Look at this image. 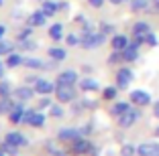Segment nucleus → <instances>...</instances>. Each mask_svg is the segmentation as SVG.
Segmentation results:
<instances>
[{"instance_id": "nucleus-35", "label": "nucleus", "mask_w": 159, "mask_h": 156, "mask_svg": "<svg viewBox=\"0 0 159 156\" xmlns=\"http://www.w3.org/2000/svg\"><path fill=\"white\" fill-rule=\"evenodd\" d=\"M39 108H49V99H47V97H43V99L39 101Z\"/></svg>"}, {"instance_id": "nucleus-7", "label": "nucleus", "mask_w": 159, "mask_h": 156, "mask_svg": "<svg viewBox=\"0 0 159 156\" xmlns=\"http://www.w3.org/2000/svg\"><path fill=\"white\" fill-rule=\"evenodd\" d=\"M133 81V71L131 69H120L118 71V87H126Z\"/></svg>"}, {"instance_id": "nucleus-21", "label": "nucleus", "mask_w": 159, "mask_h": 156, "mask_svg": "<svg viewBox=\"0 0 159 156\" xmlns=\"http://www.w3.org/2000/svg\"><path fill=\"white\" fill-rule=\"evenodd\" d=\"M61 32H63L61 24H53V27L49 28V37H51V39H55V41H59V39H61Z\"/></svg>"}, {"instance_id": "nucleus-36", "label": "nucleus", "mask_w": 159, "mask_h": 156, "mask_svg": "<svg viewBox=\"0 0 159 156\" xmlns=\"http://www.w3.org/2000/svg\"><path fill=\"white\" fill-rule=\"evenodd\" d=\"M147 41H149V45H157V41H155V37L151 35V32L147 35Z\"/></svg>"}, {"instance_id": "nucleus-33", "label": "nucleus", "mask_w": 159, "mask_h": 156, "mask_svg": "<svg viewBox=\"0 0 159 156\" xmlns=\"http://www.w3.org/2000/svg\"><path fill=\"white\" fill-rule=\"evenodd\" d=\"M114 95H116V89H114V87H108L106 91H104V97H106V99H112Z\"/></svg>"}, {"instance_id": "nucleus-4", "label": "nucleus", "mask_w": 159, "mask_h": 156, "mask_svg": "<svg viewBox=\"0 0 159 156\" xmlns=\"http://www.w3.org/2000/svg\"><path fill=\"white\" fill-rule=\"evenodd\" d=\"M139 156H159V144L157 142H145L137 148Z\"/></svg>"}, {"instance_id": "nucleus-24", "label": "nucleus", "mask_w": 159, "mask_h": 156, "mask_svg": "<svg viewBox=\"0 0 159 156\" xmlns=\"http://www.w3.org/2000/svg\"><path fill=\"white\" fill-rule=\"evenodd\" d=\"M129 110V103H125V101H120V103H116V106L112 108V114L114 116H122L125 112Z\"/></svg>"}, {"instance_id": "nucleus-11", "label": "nucleus", "mask_w": 159, "mask_h": 156, "mask_svg": "<svg viewBox=\"0 0 159 156\" xmlns=\"http://www.w3.org/2000/svg\"><path fill=\"white\" fill-rule=\"evenodd\" d=\"M137 47H139V43H135V45H129V47H125L122 59H125V61H135V59H137Z\"/></svg>"}, {"instance_id": "nucleus-44", "label": "nucleus", "mask_w": 159, "mask_h": 156, "mask_svg": "<svg viewBox=\"0 0 159 156\" xmlns=\"http://www.w3.org/2000/svg\"><path fill=\"white\" fill-rule=\"evenodd\" d=\"M0 6H2V0H0Z\"/></svg>"}, {"instance_id": "nucleus-8", "label": "nucleus", "mask_w": 159, "mask_h": 156, "mask_svg": "<svg viewBox=\"0 0 159 156\" xmlns=\"http://www.w3.org/2000/svg\"><path fill=\"white\" fill-rule=\"evenodd\" d=\"M90 150H92L90 142H86V140H82V138L74 140V152H75V154H88Z\"/></svg>"}, {"instance_id": "nucleus-31", "label": "nucleus", "mask_w": 159, "mask_h": 156, "mask_svg": "<svg viewBox=\"0 0 159 156\" xmlns=\"http://www.w3.org/2000/svg\"><path fill=\"white\" fill-rule=\"evenodd\" d=\"M51 116H55V118H61V116H63V110H61L59 106H51Z\"/></svg>"}, {"instance_id": "nucleus-40", "label": "nucleus", "mask_w": 159, "mask_h": 156, "mask_svg": "<svg viewBox=\"0 0 159 156\" xmlns=\"http://www.w3.org/2000/svg\"><path fill=\"white\" fill-rule=\"evenodd\" d=\"M112 4H120V2H125V0H110Z\"/></svg>"}, {"instance_id": "nucleus-30", "label": "nucleus", "mask_w": 159, "mask_h": 156, "mask_svg": "<svg viewBox=\"0 0 159 156\" xmlns=\"http://www.w3.org/2000/svg\"><path fill=\"white\" fill-rule=\"evenodd\" d=\"M135 150H137L135 146H131V144H126V146L122 148V156H133V154H135Z\"/></svg>"}, {"instance_id": "nucleus-25", "label": "nucleus", "mask_w": 159, "mask_h": 156, "mask_svg": "<svg viewBox=\"0 0 159 156\" xmlns=\"http://www.w3.org/2000/svg\"><path fill=\"white\" fill-rule=\"evenodd\" d=\"M12 43H8V41H2L0 43V55H8L10 51H12Z\"/></svg>"}, {"instance_id": "nucleus-3", "label": "nucleus", "mask_w": 159, "mask_h": 156, "mask_svg": "<svg viewBox=\"0 0 159 156\" xmlns=\"http://www.w3.org/2000/svg\"><path fill=\"white\" fill-rule=\"evenodd\" d=\"M104 43V35H98V32H86L82 37V45L84 47H98Z\"/></svg>"}, {"instance_id": "nucleus-28", "label": "nucleus", "mask_w": 159, "mask_h": 156, "mask_svg": "<svg viewBox=\"0 0 159 156\" xmlns=\"http://www.w3.org/2000/svg\"><path fill=\"white\" fill-rule=\"evenodd\" d=\"M147 10H149V12H153V14H159V0H149Z\"/></svg>"}, {"instance_id": "nucleus-38", "label": "nucleus", "mask_w": 159, "mask_h": 156, "mask_svg": "<svg viewBox=\"0 0 159 156\" xmlns=\"http://www.w3.org/2000/svg\"><path fill=\"white\" fill-rule=\"evenodd\" d=\"M4 32H6V27H4V24H0V39L4 37Z\"/></svg>"}, {"instance_id": "nucleus-27", "label": "nucleus", "mask_w": 159, "mask_h": 156, "mask_svg": "<svg viewBox=\"0 0 159 156\" xmlns=\"http://www.w3.org/2000/svg\"><path fill=\"white\" fill-rule=\"evenodd\" d=\"M20 63H23V59H20L19 55H10L8 61H6V65H8V67H16V65H20Z\"/></svg>"}, {"instance_id": "nucleus-14", "label": "nucleus", "mask_w": 159, "mask_h": 156, "mask_svg": "<svg viewBox=\"0 0 159 156\" xmlns=\"http://www.w3.org/2000/svg\"><path fill=\"white\" fill-rule=\"evenodd\" d=\"M25 120V112H23V108H14L12 112H10V122H12V124H20V122H23Z\"/></svg>"}, {"instance_id": "nucleus-29", "label": "nucleus", "mask_w": 159, "mask_h": 156, "mask_svg": "<svg viewBox=\"0 0 159 156\" xmlns=\"http://www.w3.org/2000/svg\"><path fill=\"white\" fill-rule=\"evenodd\" d=\"M8 93H10V83L2 81V83H0V97H6Z\"/></svg>"}, {"instance_id": "nucleus-42", "label": "nucleus", "mask_w": 159, "mask_h": 156, "mask_svg": "<svg viewBox=\"0 0 159 156\" xmlns=\"http://www.w3.org/2000/svg\"><path fill=\"white\" fill-rule=\"evenodd\" d=\"M155 134H157V136H159V128H157V130H155Z\"/></svg>"}, {"instance_id": "nucleus-32", "label": "nucleus", "mask_w": 159, "mask_h": 156, "mask_svg": "<svg viewBox=\"0 0 159 156\" xmlns=\"http://www.w3.org/2000/svg\"><path fill=\"white\" fill-rule=\"evenodd\" d=\"M25 65H27V67H41V61L39 59H27Z\"/></svg>"}, {"instance_id": "nucleus-23", "label": "nucleus", "mask_w": 159, "mask_h": 156, "mask_svg": "<svg viewBox=\"0 0 159 156\" xmlns=\"http://www.w3.org/2000/svg\"><path fill=\"white\" fill-rule=\"evenodd\" d=\"M82 89H86V91H94V89H98V83L94 81V79H84V81H82Z\"/></svg>"}, {"instance_id": "nucleus-22", "label": "nucleus", "mask_w": 159, "mask_h": 156, "mask_svg": "<svg viewBox=\"0 0 159 156\" xmlns=\"http://www.w3.org/2000/svg\"><path fill=\"white\" fill-rule=\"evenodd\" d=\"M133 10L135 12H139V10H145L147 6H149V0H133Z\"/></svg>"}, {"instance_id": "nucleus-6", "label": "nucleus", "mask_w": 159, "mask_h": 156, "mask_svg": "<svg viewBox=\"0 0 159 156\" xmlns=\"http://www.w3.org/2000/svg\"><path fill=\"white\" fill-rule=\"evenodd\" d=\"M25 122L31 124V126H43L45 118H43L41 114H37V112H27V114H25Z\"/></svg>"}, {"instance_id": "nucleus-17", "label": "nucleus", "mask_w": 159, "mask_h": 156, "mask_svg": "<svg viewBox=\"0 0 159 156\" xmlns=\"http://www.w3.org/2000/svg\"><path fill=\"white\" fill-rule=\"evenodd\" d=\"M31 95H33V89H29V87H19L14 91V97H16V99H29Z\"/></svg>"}, {"instance_id": "nucleus-9", "label": "nucleus", "mask_w": 159, "mask_h": 156, "mask_svg": "<svg viewBox=\"0 0 159 156\" xmlns=\"http://www.w3.org/2000/svg\"><path fill=\"white\" fill-rule=\"evenodd\" d=\"M131 99L135 101V103H139V106H145V103L151 101V97H149V93H145V91H133Z\"/></svg>"}, {"instance_id": "nucleus-12", "label": "nucleus", "mask_w": 159, "mask_h": 156, "mask_svg": "<svg viewBox=\"0 0 159 156\" xmlns=\"http://www.w3.org/2000/svg\"><path fill=\"white\" fill-rule=\"evenodd\" d=\"M53 85L49 81H45V79H39V81H35V91L39 93H51Z\"/></svg>"}, {"instance_id": "nucleus-41", "label": "nucleus", "mask_w": 159, "mask_h": 156, "mask_svg": "<svg viewBox=\"0 0 159 156\" xmlns=\"http://www.w3.org/2000/svg\"><path fill=\"white\" fill-rule=\"evenodd\" d=\"M2 73H4V67H2V63H0V77H2Z\"/></svg>"}, {"instance_id": "nucleus-1", "label": "nucleus", "mask_w": 159, "mask_h": 156, "mask_svg": "<svg viewBox=\"0 0 159 156\" xmlns=\"http://www.w3.org/2000/svg\"><path fill=\"white\" fill-rule=\"evenodd\" d=\"M75 97L74 85H59L57 83V99L59 101H71Z\"/></svg>"}, {"instance_id": "nucleus-18", "label": "nucleus", "mask_w": 159, "mask_h": 156, "mask_svg": "<svg viewBox=\"0 0 159 156\" xmlns=\"http://www.w3.org/2000/svg\"><path fill=\"white\" fill-rule=\"evenodd\" d=\"M14 103L10 99H6V97H2V101H0V114H8V112H12Z\"/></svg>"}, {"instance_id": "nucleus-43", "label": "nucleus", "mask_w": 159, "mask_h": 156, "mask_svg": "<svg viewBox=\"0 0 159 156\" xmlns=\"http://www.w3.org/2000/svg\"><path fill=\"white\" fill-rule=\"evenodd\" d=\"M0 156H4V152H2V150H0Z\"/></svg>"}, {"instance_id": "nucleus-10", "label": "nucleus", "mask_w": 159, "mask_h": 156, "mask_svg": "<svg viewBox=\"0 0 159 156\" xmlns=\"http://www.w3.org/2000/svg\"><path fill=\"white\" fill-rule=\"evenodd\" d=\"M133 31H135V37L141 41V39H145L147 35H149V24H147V23H137Z\"/></svg>"}, {"instance_id": "nucleus-5", "label": "nucleus", "mask_w": 159, "mask_h": 156, "mask_svg": "<svg viewBox=\"0 0 159 156\" xmlns=\"http://www.w3.org/2000/svg\"><path fill=\"white\" fill-rule=\"evenodd\" d=\"M75 79H78L75 71H63V73H59V77H57V83H59V85H74Z\"/></svg>"}, {"instance_id": "nucleus-16", "label": "nucleus", "mask_w": 159, "mask_h": 156, "mask_svg": "<svg viewBox=\"0 0 159 156\" xmlns=\"http://www.w3.org/2000/svg\"><path fill=\"white\" fill-rule=\"evenodd\" d=\"M45 12H33L31 14V24L33 27H41V24H45Z\"/></svg>"}, {"instance_id": "nucleus-19", "label": "nucleus", "mask_w": 159, "mask_h": 156, "mask_svg": "<svg viewBox=\"0 0 159 156\" xmlns=\"http://www.w3.org/2000/svg\"><path fill=\"white\" fill-rule=\"evenodd\" d=\"M57 8H59V4H57V2H51V0H47L45 4H43V12H45V14L57 12Z\"/></svg>"}, {"instance_id": "nucleus-20", "label": "nucleus", "mask_w": 159, "mask_h": 156, "mask_svg": "<svg viewBox=\"0 0 159 156\" xmlns=\"http://www.w3.org/2000/svg\"><path fill=\"white\" fill-rule=\"evenodd\" d=\"M112 47H114L116 51L125 49V47H126V37H122V35H118V37H114V39H112Z\"/></svg>"}, {"instance_id": "nucleus-26", "label": "nucleus", "mask_w": 159, "mask_h": 156, "mask_svg": "<svg viewBox=\"0 0 159 156\" xmlns=\"http://www.w3.org/2000/svg\"><path fill=\"white\" fill-rule=\"evenodd\" d=\"M49 55H51L53 59L61 61V59H66V51H63V49H51V51H49Z\"/></svg>"}, {"instance_id": "nucleus-15", "label": "nucleus", "mask_w": 159, "mask_h": 156, "mask_svg": "<svg viewBox=\"0 0 159 156\" xmlns=\"http://www.w3.org/2000/svg\"><path fill=\"white\" fill-rule=\"evenodd\" d=\"M6 142L14 144V146H23V144H25V138L20 136L19 132H10L8 136H6Z\"/></svg>"}, {"instance_id": "nucleus-13", "label": "nucleus", "mask_w": 159, "mask_h": 156, "mask_svg": "<svg viewBox=\"0 0 159 156\" xmlns=\"http://www.w3.org/2000/svg\"><path fill=\"white\" fill-rule=\"evenodd\" d=\"M78 138H80V132H78V130H67V128H63V130H61V132H59V140H78Z\"/></svg>"}, {"instance_id": "nucleus-34", "label": "nucleus", "mask_w": 159, "mask_h": 156, "mask_svg": "<svg viewBox=\"0 0 159 156\" xmlns=\"http://www.w3.org/2000/svg\"><path fill=\"white\" fill-rule=\"evenodd\" d=\"M67 43H70V45H78V43H82V41H80L75 35H70V37H67Z\"/></svg>"}, {"instance_id": "nucleus-39", "label": "nucleus", "mask_w": 159, "mask_h": 156, "mask_svg": "<svg viewBox=\"0 0 159 156\" xmlns=\"http://www.w3.org/2000/svg\"><path fill=\"white\" fill-rule=\"evenodd\" d=\"M155 116H157V118H159V101H157V103H155Z\"/></svg>"}, {"instance_id": "nucleus-37", "label": "nucleus", "mask_w": 159, "mask_h": 156, "mask_svg": "<svg viewBox=\"0 0 159 156\" xmlns=\"http://www.w3.org/2000/svg\"><path fill=\"white\" fill-rule=\"evenodd\" d=\"M102 2H104V0H90V4H92V6H102Z\"/></svg>"}, {"instance_id": "nucleus-2", "label": "nucleus", "mask_w": 159, "mask_h": 156, "mask_svg": "<svg viewBox=\"0 0 159 156\" xmlns=\"http://www.w3.org/2000/svg\"><path fill=\"white\" fill-rule=\"evenodd\" d=\"M137 118H139V110H131V108H129L122 116H118V124H120L122 128H129V126L135 124Z\"/></svg>"}]
</instances>
